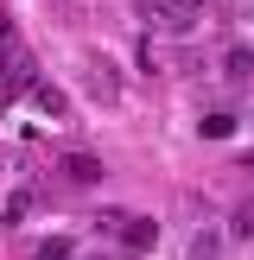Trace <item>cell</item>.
Segmentation results:
<instances>
[{
  "instance_id": "obj_1",
  "label": "cell",
  "mask_w": 254,
  "mask_h": 260,
  "mask_svg": "<svg viewBox=\"0 0 254 260\" xmlns=\"http://www.w3.org/2000/svg\"><path fill=\"white\" fill-rule=\"evenodd\" d=\"M0 76H7V89H32V51L19 45V32L13 25H0Z\"/></svg>"
},
{
  "instance_id": "obj_2",
  "label": "cell",
  "mask_w": 254,
  "mask_h": 260,
  "mask_svg": "<svg viewBox=\"0 0 254 260\" xmlns=\"http://www.w3.org/2000/svg\"><path fill=\"white\" fill-rule=\"evenodd\" d=\"M140 13H146V25H159V32H190V25H197V13H190L184 0H140Z\"/></svg>"
},
{
  "instance_id": "obj_3",
  "label": "cell",
  "mask_w": 254,
  "mask_h": 260,
  "mask_svg": "<svg viewBox=\"0 0 254 260\" xmlns=\"http://www.w3.org/2000/svg\"><path fill=\"white\" fill-rule=\"evenodd\" d=\"M32 184H13L7 197H0V229H13V222H25V216H32Z\"/></svg>"
},
{
  "instance_id": "obj_4",
  "label": "cell",
  "mask_w": 254,
  "mask_h": 260,
  "mask_svg": "<svg viewBox=\"0 0 254 260\" xmlns=\"http://www.w3.org/2000/svg\"><path fill=\"white\" fill-rule=\"evenodd\" d=\"M184 260H223V229H197L184 241Z\"/></svg>"
},
{
  "instance_id": "obj_5",
  "label": "cell",
  "mask_w": 254,
  "mask_h": 260,
  "mask_svg": "<svg viewBox=\"0 0 254 260\" xmlns=\"http://www.w3.org/2000/svg\"><path fill=\"white\" fill-rule=\"evenodd\" d=\"M32 260H76V241H70V235H51V241L32 248Z\"/></svg>"
},
{
  "instance_id": "obj_6",
  "label": "cell",
  "mask_w": 254,
  "mask_h": 260,
  "mask_svg": "<svg viewBox=\"0 0 254 260\" xmlns=\"http://www.w3.org/2000/svg\"><path fill=\"white\" fill-rule=\"evenodd\" d=\"M121 241L127 248H152L159 241V222H121Z\"/></svg>"
},
{
  "instance_id": "obj_7",
  "label": "cell",
  "mask_w": 254,
  "mask_h": 260,
  "mask_svg": "<svg viewBox=\"0 0 254 260\" xmlns=\"http://www.w3.org/2000/svg\"><path fill=\"white\" fill-rule=\"evenodd\" d=\"M32 108L57 121V114H64V95H57V89H51V83H32Z\"/></svg>"
},
{
  "instance_id": "obj_8",
  "label": "cell",
  "mask_w": 254,
  "mask_h": 260,
  "mask_svg": "<svg viewBox=\"0 0 254 260\" xmlns=\"http://www.w3.org/2000/svg\"><path fill=\"white\" fill-rule=\"evenodd\" d=\"M64 172H70L76 184H96V172H102V165H96V159H83V152H70V159H64Z\"/></svg>"
},
{
  "instance_id": "obj_9",
  "label": "cell",
  "mask_w": 254,
  "mask_h": 260,
  "mask_svg": "<svg viewBox=\"0 0 254 260\" xmlns=\"http://www.w3.org/2000/svg\"><path fill=\"white\" fill-rule=\"evenodd\" d=\"M229 235L254 241V203H235V216H229Z\"/></svg>"
},
{
  "instance_id": "obj_10",
  "label": "cell",
  "mask_w": 254,
  "mask_h": 260,
  "mask_svg": "<svg viewBox=\"0 0 254 260\" xmlns=\"http://www.w3.org/2000/svg\"><path fill=\"white\" fill-rule=\"evenodd\" d=\"M203 134H210V140H229V134H235V114H223V108L203 114Z\"/></svg>"
},
{
  "instance_id": "obj_11",
  "label": "cell",
  "mask_w": 254,
  "mask_h": 260,
  "mask_svg": "<svg viewBox=\"0 0 254 260\" xmlns=\"http://www.w3.org/2000/svg\"><path fill=\"white\" fill-rule=\"evenodd\" d=\"M223 70H229V76H248V70H254V51H248V45H235V51L223 57Z\"/></svg>"
},
{
  "instance_id": "obj_12",
  "label": "cell",
  "mask_w": 254,
  "mask_h": 260,
  "mask_svg": "<svg viewBox=\"0 0 254 260\" xmlns=\"http://www.w3.org/2000/svg\"><path fill=\"white\" fill-rule=\"evenodd\" d=\"M184 7H190V13H203V0H184Z\"/></svg>"
}]
</instances>
